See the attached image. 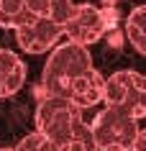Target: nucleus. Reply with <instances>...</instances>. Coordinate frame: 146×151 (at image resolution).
I'll return each mask as SVG.
<instances>
[{
  "label": "nucleus",
  "instance_id": "nucleus-9",
  "mask_svg": "<svg viewBox=\"0 0 146 151\" xmlns=\"http://www.w3.org/2000/svg\"><path fill=\"white\" fill-rule=\"evenodd\" d=\"M31 21L33 16L23 8V0H0V28H18Z\"/></svg>",
  "mask_w": 146,
  "mask_h": 151
},
{
  "label": "nucleus",
  "instance_id": "nucleus-18",
  "mask_svg": "<svg viewBox=\"0 0 146 151\" xmlns=\"http://www.w3.org/2000/svg\"><path fill=\"white\" fill-rule=\"evenodd\" d=\"M0 151H13V149H10V146H0Z\"/></svg>",
  "mask_w": 146,
  "mask_h": 151
},
{
  "label": "nucleus",
  "instance_id": "nucleus-1",
  "mask_svg": "<svg viewBox=\"0 0 146 151\" xmlns=\"http://www.w3.org/2000/svg\"><path fill=\"white\" fill-rule=\"evenodd\" d=\"M90 67H92V56H90L87 46L74 44L69 39L64 44H57L51 49L46 64H44V72H41V90H44V95L67 97L69 82L77 74L87 72Z\"/></svg>",
  "mask_w": 146,
  "mask_h": 151
},
{
  "label": "nucleus",
  "instance_id": "nucleus-16",
  "mask_svg": "<svg viewBox=\"0 0 146 151\" xmlns=\"http://www.w3.org/2000/svg\"><path fill=\"white\" fill-rule=\"evenodd\" d=\"M131 151H146V128H138V133H136V138H133Z\"/></svg>",
  "mask_w": 146,
  "mask_h": 151
},
{
  "label": "nucleus",
  "instance_id": "nucleus-5",
  "mask_svg": "<svg viewBox=\"0 0 146 151\" xmlns=\"http://www.w3.org/2000/svg\"><path fill=\"white\" fill-rule=\"evenodd\" d=\"M108 31V13L92 3H74L72 18L64 23V36L74 44L92 46Z\"/></svg>",
  "mask_w": 146,
  "mask_h": 151
},
{
  "label": "nucleus",
  "instance_id": "nucleus-10",
  "mask_svg": "<svg viewBox=\"0 0 146 151\" xmlns=\"http://www.w3.org/2000/svg\"><path fill=\"white\" fill-rule=\"evenodd\" d=\"M57 149L59 151H97L95 138H92V131H90V123H87V120H82L80 126L72 131V136L64 138Z\"/></svg>",
  "mask_w": 146,
  "mask_h": 151
},
{
  "label": "nucleus",
  "instance_id": "nucleus-7",
  "mask_svg": "<svg viewBox=\"0 0 146 151\" xmlns=\"http://www.w3.org/2000/svg\"><path fill=\"white\" fill-rule=\"evenodd\" d=\"M103 90H105V77L90 67L87 72L77 74L72 82H69V90H67V100L74 103L80 110L85 108H95L97 103H103Z\"/></svg>",
  "mask_w": 146,
  "mask_h": 151
},
{
  "label": "nucleus",
  "instance_id": "nucleus-8",
  "mask_svg": "<svg viewBox=\"0 0 146 151\" xmlns=\"http://www.w3.org/2000/svg\"><path fill=\"white\" fill-rule=\"evenodd\" d=\"M26 62L16 51L10 49H0V77H3V87L5 97H13L18 90L26 85Z\"/></svg>",
  "mask_w": 146,
  "mask_h": 151
},
{
  "label": "nucleus",
  "instance_id": "nucleus-17",
  "mask_svg": "<svg viewBox=\"0 0 146 151\" xmlns=\"http://www.w3.org/2000/svg\"><path fill=\"white\" fill-rule=\"evenodd\" d=\"M5 97V87H3V77H0V100Z\"/></svg>",
  "mask_w": 146,
  "mask_h": 151
},
{
  "label": "nucleus",
  "instance_id": "nucleus-3",
  "mask_svg": "<svg viewBox=\"0 0 146 151\" xmlns=\"http://www.w3.org/2000/svg\"><path fill=\"white\" fill-rule=\"evenodd\" d=\"M33 120H36V131L59 146L82 123V110L74 103H69L67 97L44 95L41 103L36 105V118Z\"/></svg>",
  "mask_w": 146,
  "mask_h": 151
},
{
  "label": "nucleus",
  "instance_id": "nucleus-14",
  "mask_svg": "<svg viewBox=\"0 0 146 151\" xmlns=\"http://www.w3.org/2000/svg\"><path fill=\"white\" fill-rule=\"evenodd\" d=\"M23 8L33 18H41V16H46V0H23Z\"/></svg>",
  "mask_w": 146,
  "mask_h": 151
},
{
  "label": "nucleus",
  "instance_id": "nucleus-15",
  "mask_svg": "<svg viewBox=\"0 0 146 151\" xmlns=\"http://www.w3.org/2000/svg\"><path fill=\"white\" fill-rule=\"evenodd\" d=\"M126 36H128L131 46L136 49L138 54H144V56H146V33H133V31H126Z\"/></svg>",
  "mask_w": 146,
  "mask_h": 151
},
{
  "label": "nucleus",
  "instance_id": "nucleus-19",
  "mask_svg": "<svg viewBox=\"0 0 146 151\" xmlns=\"http://www.w3.org/2000/svg\"><path fill=\"white\" fill-rule=\"evenodd\" d=\"M144 118H146V97H144Z\"/></svg>",
  "mask_w": 146,
  "mask_h": 151
},
{
  "label": "nucleus",
  "instance_id": "nucleus-12",
  "mask_svg": "<svg viewBox=\"0 0 146 151\" xmlns=\"http://www.w3.org/2000/svg\"><path fill=\"white\" fill-rule=\"evenodd\" d=\"M74 13V3L72 0H46V18H51L54 23L64 26Z\"/></svg>",
  "mask_w": 146,
  "mask_h": 151
},
{
  "label": "nucleus",
  "instance_id": "nucleus-13",
  "mask_svg": "<svg viewBox=\"0 0 146 151\" xmlns=\"http://www.w3.org/2000/svg\"><path fill=\"white\" fill-rule=\"evenodd\" d=\"M126 31L146 33V5H136L126 18Z\"/></svg>",
  "mask_w": 146,
  "mask_h": 151
},
{
  "label": "nucleus",
  "instance_id": "nucleus-11",
  "mask_svg": "<svg viewBox=\"0 0 146 151\" xmlns=\"http://www.w3.org/2000/svg\"><path fill=\"white\" fill-rule=\"evenodd\" d=\"M13 151H59V149H57L54 141H49L46 136H41L39 131H33V133H26L13 146Z\"/></svg>",
  "mask_w": 146,
  "mask_h": 151
},
{
  "label": "nucleus",
  "instance_id": "nucleus-2",
  "mask_svg": "<svg viewBox=\"0 0 146 151\" xmlns=\"http://www.w3.org/2000/svg\"><path fill=\"white\" fill-rule=\"evenodd\" d=\"M144 97H146V74L136 69H118L105 77L103 103L105 108H115L133 118H144Z\"/></svg>",
  "mask_w": 146,
  "mask_h": 151
},
{
  "label": "nucleus",
  "instance_id": "nucleus-6",
  "mask_svg": "<svg viewBox=\"0 0 146 151\" xmlns=\"http://www.w3.org/2000/svg\"><path fill=\"white\" fill-rule=\"evenodd\" d=\"M13 31H16L18 46L23 49L26 54H46L49 49H54L59 41L64 39V26L54 23V21L46 18V16L33 18L31 23L18 26Z\"/></svg>",
  "mask_w": 146,
  "mask_h": 151
},
{
  "label": "nucleus",
  "instance_id": "nucleus-4",
  "mask_svg": "<svg viewBox=\"0 0 146 151\" xmlns=\"http://www.w3.org/2000/svg\"><path fill=\"white\" fill-rule=\"evenodd\" d=\"M90 131L97 151H131L138 133V118L115 108H105L95 115V120H90Z\"/></svg>",
  "mask_w": 146,
  "mask_h": 151
}]
</instances>
